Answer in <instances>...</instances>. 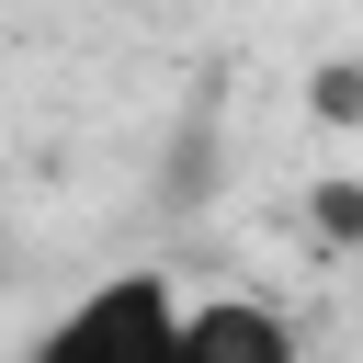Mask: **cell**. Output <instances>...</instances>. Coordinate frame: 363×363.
I'll use <instances>...</instances> for the list:
<instances>
[{"instance_id":"obj_1","label":"cell","mask_w":363,"mask_h":363,"mask_svg":"<svg viewBox=\"0 0 363 363\" xmlns=\"http://www.w3.org/2000/svg\"><path fill=\"white\" fill-rule=\"evenodd\" d=\"M23 363H182V284L147 272V261H125V272L79 284V295L34 329Z\"/></svg>"},{"instance_id":"obj_2","label":"cell","mask_w":363,"mask_h":363,"mask_svg":"<svg viewBox=\"0 0 363 363\" xmlns=\"http://www.w3.org/2000/svg\"><path fill=\"white\" fill-rule=\"evenodd\" d=\"M182 363H306V329L261 295H182Z\"/></svg>"},{"instance_id":"obj_4","label":"cell","mask_w":363,"mask_h":363,"mask_svg":"<svg viewBox=\"0 0 363 363\" xmlns=\"http://www.w3.org/2000/svg\"><path fill=\"white\" fill-rule=\"evenodd\" d=\"M318 125H363V68H352V57L318 68Z\"/></svg>"},{"instance_id":"obj_3","label":"cell","mask_w":363,"mask_h":363,"mask_svg":"<svg viewBox=\"0 0 363 363\" xmlns=\"http://www.w3.org/2000/svg\"><path fill=\"white\" fill-rule=\"evenodd\" d=\"M318 238L329 250H363V182H318Z\"/></svg>"}]
</instances>
